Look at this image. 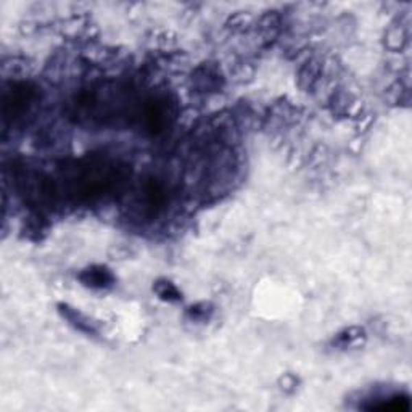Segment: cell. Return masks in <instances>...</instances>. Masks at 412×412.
<instances>
[{"label": "cell", "instance_id": "obj_4", "mask_svg": "<svg viewBox=\"0 0 412 412\" xmlns=\"http://www.w3.org/2000/svg\"><path fill=\"white\" fill-rule=\"evenodd\" d=\"M79 279L82 280L84 285L92 288H105L113 282V275H111L110 271H106L105 268H98V266L84 271Z\"/></svg>", "mask_w": 412, "mask_h": 412}, {"label": "cell", "instance_id": "obj_1", "mask_svg": "<svg viewBox=\"0 0 412 412\" xmlns=\"http://www.w3.org/2000/svg\"><path fill=\"white\" fill-rule=\"evenodd\" d=\"M32 98H34V91L30 86H25V84L13 86L12 91L3 98V113L7 118H18L27 110Z\"/></svg>", "mask_w": 412, "mask_h": 412}, {"label": "cell", "instance_id": "obj_5", "mask_svg": "<svg viewBox=\"0 0 412 412\" xmlns=\"http://www.w3.org/2000/svg\"><path fill=\"white\" fill-rule=\"evenodd\" d=\"M154 292L158 293V297L161 299H166V301H177V299L181 298L179 290L174 287V284L168 282V280L157 282V285H154Z\"/></svg>", "mask_w": 412, "mask_h": 412}, {"label": "cell", "instance_id": "obj_3", "mask_svg": "<svg viewBox=\"0 0 412 412\" xmlns=\"http://www.w3.org/2000/svg\"><path fill=\"white\" fill-rule=\"evenodd\" d=\"M168 108L161 102H152L150 105L145 106L144 111V123L145 128L152 133H160L165 128L168 121Z\"/></svg>", "mask_w": 412, "mask_h": 412}, {"label": "cell", "instance_id": "obj_2", "mask_svg": "<svg viewBox=\"0 0 412 412\" xmlns=\"http://www.w3.org/2000/svg\"><path fill=\"white\" fill-rule=\"evenodd\" d=\"M140 200L144 201V209L150 213H157L163 208L168 200V192L165 185L158 179H150L144 184L140 192Z\"/></svg>", "mask_w": 412, "mask_h": 412}]
</instances>
